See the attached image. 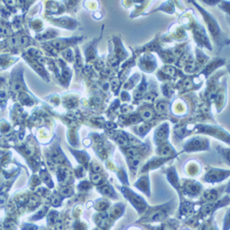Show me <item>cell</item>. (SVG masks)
Listing matches in <instances>:
<instances>
[{
	"mask_svg": "<svg viewBox=\"0 0 230 230\" xmlns=\"http://www.w3.org/2000/svg\"><path fill=\"white\" fill-rule=\"evenodd\" d=\"M127 153L128 154L129 156H135V155H136V153H137V151L135 149V148H130V149H128V150H127Z\"/></svg>",
	"mask_w": 230,
	"mask_h": 230,
	"instance_id": "1",
	"label": "cell"
},
{
	"mask_svg": "<svg viewBox=\"0 0 230 230\" xmlns=\"http://www.w3.org/2000/svg\"><path fill=\"white\" fill-rule=\"evenodd\" d=\"M92 181H93V183L97 184V183H99V181L101 180V177H100L98 175H94L93 177H92Z\"/></svg>",
	"mask_w": 230,
	"mask_h": 230,
	"instance_id": "2",
	"label": "cell"
},
{
	"mask_svg": "<svg viewBox=\"0 0 230 230\" xmlns=\"http://www.w3.org/2000/svg\"><path fill=\"white\" fill-rule=\"evenodd\" d=\"M159 108L161 110V111H164L165 109H166V105L164 104V103H161L160 105H159Z\"/></svg>",
	"mask_w": 230,
	"mask_h": 230,
	"instance_id": "3",
	"label": "cell"
}]
</instances>
